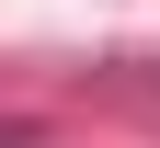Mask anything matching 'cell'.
<instances>
[{
    "instance_id": "6da1fadb",
    "label": "cell",
    "mask_w": 160,
    "mask_h": 148,
    "mask_svg": "<svg viewBox=\"0 0 160 148\" xmlns=\"http://www.w3.org/2000/svg\"><path fill=\"white\" fill-rule=\"evenodd\" d=\"M0 148H34V125H23V114H0Z\"/></svg>"
}]
</instances>
